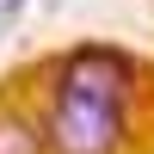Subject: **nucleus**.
<instances>
[{"label":"nucleus","instance_id":"nucleus-3","mask_svg":"<svg viewBox=\"0 0 154 154\" xmlns=\"http://www.w3.org/2000/svg\"><path fill=\"white\" fill-rule=\"evenodd\" d=\"M19 6H25V0H0V31H6L12 19H19Z\"/></svg>","mask_w":154,"mask_h":154},{"label":"nucleus","instance_id":"nucleus-1","mask_svg":"<svg viewBox=\"0 0 154 154\" xmlns=\"http://www.w3.org/2000/svg\"><path fill=\"white\" fill-rule=\"evenodd\" d=\"M136 80L117 49H74L49 86L43 148L49 154H117L130 130Z\"/></svg>","mask_w":154,"mask_h":154},{"label":"nucleus","instance_id":"nucleus-2","mask_svg":"<svg viewBox=\"0 0 154 154\" xmlns=\"http://www.w3.org/2000/svg\"><path fill=\"white\" fill-rule=\"evenodd\" d=\"M0 154H43V136L19 111H0Z\"/></svg>","mask_w":154,"mask_h":154}]
</instances>
